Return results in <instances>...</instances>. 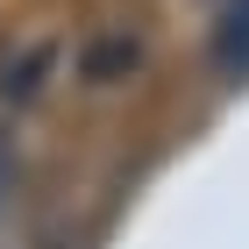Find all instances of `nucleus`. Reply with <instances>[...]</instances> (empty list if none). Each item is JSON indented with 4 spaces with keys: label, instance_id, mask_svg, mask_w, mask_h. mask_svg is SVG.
Here are the masks:
<instances>
[{
    "label": "nucleus",
    "instance_id": "obj_1",
    "mask_svg": "<svg viewBox=\"0 0 249 249\" xmlns=\"http://www.w3.org/2000/svg\"><path fill=\"white\" fill-rule=\"evenodd\" d=\"M150 29L142 21H128V15H114V21H100L93 36L78 43V78L93 86V93H121V86H135V78L150 71Z\"/></svg>",
    "mask_w": 249,
    "mask_h": 249
},
{
    "label": "nucleus",
    "instance_id": "obj_2",
    "mask_svg": "<svg viewBox=\"0 0 249 249\" xmlns=\"http://www.w3.org/2000/svg\"><path fill=\"white\" fill-rule=\"evenodd\" d=\"M57 36H29L21 50H7L0 57V107L15 114V107H29V100H43V86H50V71H57Z\"/></svg>",
    "mask_w": 249,
    "mask_h": 249
},
{
    "label": "nucleus",
    "instance_id": "obj_3",
    "mask_svg": "<svg viewBox=\"0 0 249 249\" xmlns=\"http://www.w3.org/2000/svg\"><path fill=\"white\" fill-rule=\"evenodd\" d=\"M207 64H213V78H228V86L249 78V0H221V7H213Z\"/></svg>",
    "mask_w": 249,
    "mask_h": 249
},
{
    "label": "nucleus",
    "instance_id": "obj_4",
    "mask_svg": "<svg viewBox=\"0 0 249 249\" xmlns=\"http://www.w3.org/2000/svg\"><path fill=\"white\" fill-rule=\"evenodd\" d=\"M15 185H21V142H15V128H7V114H0V213H7Z\"/></svg>",
    "mask_w": 249,
    "mask_h": 249
}]
</instances>
